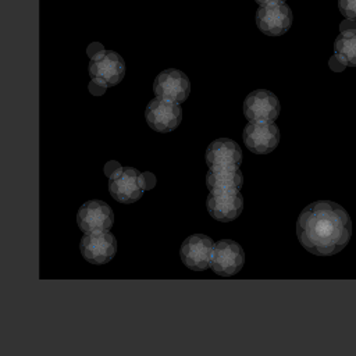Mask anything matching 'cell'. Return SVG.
<instances>
[{
	"label": "cell",
	"mask_w": 356,
	"mask_h": 356,
	"mask_svg": "<svg viewBox=\"0 0 356 356\" xmlns=\"http://www.w3.org/2000/svg\"><path fill=\"white\" fill-rule=\"evenodd\" d=\"M300 245L316 256H332L341 252L352 235L348 211L338 203L317 200L306 206L296 221Z\"/></svg>",
	"instance_id": "cell-1"
},
{
	"label": "cell",
	"mask_w": 356,
	"mask_h": 356,
	"mask_svg": "<svg viewBox=\"0 0 356 356\" xmlns=\"http://www.w3.org/2000/svg\"><path fill=\"white\" fill-rule=\"evenodd\" d=\"M88 71L93 82L107 89L122 81L125 63L118 53L103 49L90 57Z\"/></svg>",
	"instance_id": "cell-2"
},
{
	"label": "cell",
	"mask_w": 356,
	"mask_h": 356,
	"mask_svg": "<svg viewBox=\"0 0 356 356\" xmlns=\"http://www.w3.org/2000/svg\"><path fill=\"white\" fill-rule=\"evenodd\" d=\"M243 249L231 239H221L214 243L209 267L221 277H231L243 266Z\"/></svg>",
	"instance_id": "cell-3"
},
{
	"label": "cell",
	"mask_w": 356,
	"mask_h": 356,
	"mask_svg": "<svg viewBox=\"0 0 356 356\" xmlns=\"http://www.w3.org/2000/svg\"><path fill=\"white\" fill-rule=\"evenodd\" d=\"M83 259L92 264L108 263L117 252L115 236L108 231L85 234L79 245Z\"/></svg>",
	"instance_id": "cell-4"
},
{
	"label": "cell",
	"mask_w": 356,
	"mask_h": 356,
	"mask_svg": "<svg viewBox=\"0 0 356 356\" xmlns=\"http://www.w3.org/2000/svg\"><path fill=\"white\" fill-rule=\"evenodd\" d=\"M153 92L156 97L181 104L186 100L191 92V83L182 71L168 68L156 76L153 82Z\"/></svg>",
	"instance_id": "cell-5"
},
{
	"label": "cell",
	"mask_w": 356,
	"mask_h": 356,
	"mask_svg": "<svg viewBox=\"0 0 356 356\" xmlns=\"http://www.w3.org/2000/svg\"><path fill=\"white\" fill-rule=\"evenodd\" d=\"M139 171L131 167H118L110 175L108 192L120 203H134L140 199L143 189L139 185Z\"/></svg>",
	"instance_id": "cell-6"
},
{
	"label": "cell",
	"mask_w": 356,
	"mask_h": 356,
	"mask_svg": "<svg viewBox=\"0 0 356 356\" xmlns=\"http://www.w3.org/2000/svg\"><path fill=\"white\" fill-rule=\"evenodd\" d=\"M146 121L157 132L174 131L182 120V108L178 103L154 97L146 107Z\"/></svg>",
	"instance_id": "cell-7"
},
{
	"label": "cell",
	"mask_w": 356,
	"mask_h": 356,
	"mask_svg": "<svg viewBox=\"0 0 356 356\" xmlns=\"http://www.w3.org/2000/svg\"><path fill=\"white\" fill-rule=\"evenodd\" d=\"M76 222L79 229L85 234L95 231H108L114 222V214L107 203L93 199L79 207Z\"/></svg>",
	"instance_id": "cell-8"
},
{
	"label": "cell",
	"mask_w": 356,
	"mask_h": 356,
	"mask_svg": "<svg viewBox=\"0 0 356 356\" xmlns=\"http://www.w3.org/2000/svg\"><path fill=\"white\" fill-rule=\"evenodd\" d=\"M257 28L267 36L284 35L292 25V11L285 3L260 6L254 17Z\"/></svg>",
	"instance_id": "cell-9"
},
{
	"label": "cell",
	"mask_w": 356,
	"mask_h": 356,
	"mask_svg": "<svg viewBox=\"0 0 356 356\" xmlns=\"http://www.w3.org/2000/svg\"><path fill=\"white\" fill-rule=\"evenodd\" d=\"M243 142L250 152L267 154L277 147L280 142V129L273 121H250L243 129Z\"/></svg>",
	"instance_id": "cell-10"
},
{
	"label": "cell",
	"mask_w": 356,
	"mask_h": 356,
	"mask_svg": "<svg viewBox=\"0 0 356 356\" xmlns=\"http://www.w3.org/2000/svg\"><path fill=\"white\" fill-rule=\"evenodd\" d=\"M214 248V242L211 238L203 234H195L188 236L179 249V256L182 263L193 270V271H203L210 264L211 252Z\"/></svg>",
	"instance_id": "cell-11"
},
{
	"label": "cell",
	"mask_w": 356,
	"mask_h": 356,
	"mask_svg": "<svg viewBox=\"0 0 356 356\" xmlns=\"http://www.w3.org/2000/svg\"><path fill=\"white\" fill-rule=\"evenodd\" d=\"M243 114L249 121H274L280 114V102L270 90H254L243 102Z\"/></svg>",
	"instance_id": "cell-12"
},
{
	"label": "cell",
	"mask_w": 356,
	"mask_h": 356,
	"mask_svg": "<svg viewBox=\"0 0 356 356\" xmlns=\"http://www.w3.org/2000/svg\"><path fill=\"white\" fill-rule=\"evenodd\" d=\"M206 163L210 170L239 168L242 163V150L239 145L231 139H216L206 149Z\"/></svg>",
	"instance_id": "cell-13"
},
{
	"label": "cell",
	"mask_w": 356,
	"mask_h": 356,
	"mask_svg": "<svg viewBox=\"0 0 356 356\" xmlns=\"http://www.w3.org/2000/svg\"><path fill=\"white\" fill-rule=\"evenodd\" d=\"M209 214L217 221H232L242 213L243 197L239 192L210 193L206 200Z\"/></svg>",
	"instance_id": "cell-14"
},
{
	"label": "cell",
	"mask_w": 356,
	"mask_h": 356,
	"mask_svg": "<svg viewBox=\"0 0 356 356\" xmlns=\"http://www.w3.org/2000/svg\"><path fill=\"white\" fill-rule=\"evenodd\" d=\"M243 178L239 168L225 170H210L206 175V185L210 193H225L239 192L242 188Z\"/></svg>",
	"instance_id": "cell-15"
},
{
	"label": "cell",
	"mask_w": 356,
	"mask_h": 356,
	"mask_svg": "<svg viewBox=\"0 0 356 356\" xmlns=\"http://www.w3.org/2000/svg\"><path fill=\"white\" fill-rule=\"evenodd\" d=\"M343 67L356 65V29L342 31L335 40V56Z\"/></svg>",
	"instance_id": "cell-16"
},
{
	"label": "cell",
	"mask_w": 356,
	"mask_h": 356,
	"mask_svg": "<svg viewBox=\"0 0 356 356\" xmlns=\"http://www.w3.org/2000/svg\"><path fill=\"white\" fill-rule=\"evenodd\" d=\"M341 14L352 21H356V0H338Z\"/></svg>",
	"instance_id": "cell-17"
},
{
	"label": "cell",
	"mask_w": 356,
	"mask_h": 356,
	"mask_svg": "<svg viewBox=\"0 0 356 356\" xmlns=\"http://www.w3.org/2000/svg\"><path fill=\"white\" fill-rule=\"evenodd\" d=\"M154 184H156V178H154L153 174H150V172H142V174H139V185H140V188H142L143 191L153 188Z\"/></svg>",
	"instance_id": "cell-18"
},
{
	"label": "cell",
	"mask_w": 356,
	"mask_h": 356,
	"mask_svg": "<svg viewBox=\"0 0 356 356\" xmlns=\"http://www.w3.org/2000/svg\"><path fill=\"white\" fill-rule=\"evenodd\" d=\"M100 50H103V46L100 43H92V46L88 47V54L92 57L93 54H96Z\"/></svg>",
	"instance_id": "cell-19"
},
{
	"label": "cell",
	"mask_w": 356,
	"mask_h": 356,
	"mask_svg": "<svg viewBox=\"0 0 356 356\" xmlns=\"http://www.w3.org/2000/svg\"><path fill=\"white\" fill-rule=\"evenodd\" d=\"M260 6H268V4H281L285 0H254Z\"/></svg>",
	"instance_id": "cell-20"
}]
</instances>
